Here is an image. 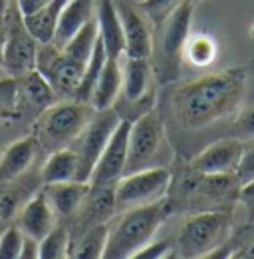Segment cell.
Returning <instances> with one entry per match:
<instances>
[{"instance_id": "obj_1", "label": "cell", "mask_w": 254, "mask_h": 259, "mask_svg": "<svg viewBox=\"0 0 254 259\" xmlns=\"http://www.w3.org/2000/svg\"><path fill=\"white\" fill-rule=\"evenodd\" d=\"M246 92L248 70L244 66L213 72L173 88L167 98L169 118L181 132H203L232 120Z\"/></svg>"}, {"instance_id": "obj_2", "label": "cell", "mask_w": 254, "mask_h": 259, "mask_svg": "<svg viewBox=\"0 0 254 259\" xmlns=\"http://www.w3.org/2000/svg\"><path fill=\"white\" fill-rule=\"evenodd\" d=\"M242 184L236 174H201L187 162L177 165L167 194L169 213L234 211Z\"/></svg>"}, {"instance_id": "obj_3", "label": "cell", "mask_w": 254, "mask_h": 259, "mask_svg": "<svg viewBox=\"0 0 254 259\" xmlns=\"http://www.w3.org/2000/svg\"><path fill=\"white\" fill-rule=\"evenodd\" d=\"M167 199H159L147 205L119 211L117 220H109L105 259H131L135 257L149 241H153L161 224L169 218Z\"/></svg>"}, {"instance_id": "obj_4", "label": "cell", "mask_w": 254, "mask_h": 259, "mask_svg": "<svg viewBox=\"0 0 254 259\" xmlns=\"http://www.w3.org/2000/svg\"><path fill=\"white\" fill-rule=\"evenodd\" d=\"M94 108L76 98L56 100L48 108H44L32 126V138L38 144V150L44 154H52L72 146V142L80 136V132L92 118Z\"/></svg>"}, {"instance_id": "obj_5", "label": "cell", "mask_w": 254, "mask_h": 259, "mask_svg": "<svg viewBox=\"0 0 254 259\" xmlns=\"http://www.w3.org/2000/svg\"><path fill=\"white\" fill-rule=\"evenodd\" d=\"M234 227L232 211H197L189 213L171 237L173 255L183 259L209 257L217 251Z\"/></svg>"}, {"instance_id": "obj_6", "label": "cell", "mask_w": 254, "mask_h": 259, "mask_svg": "<svg viewBox=\"0 0 254 259\" xmlns=\"http://www.w3.org/2000/svg\"><path fill=\"white\" fill-rule=\"evenodd\" d=\"M195 4L185 0L161 26H159V48L157 52V80L161 84H169L177 80L181 72V62L185 58V44L190 36Z\"/></svg>"}, {"instance_id": "obj_7", "label": "cell", "mask_w": 254, "mask_h": 259, "mask_svg": "<svg viewBox=\"0 0 254 259\" xmlns=\"http://www.w3.org/2000/svg\"><path fill=\"white\" fill-rule=\"evenodd\" d=\"M165 142H167V132H165V122L161 112L151 108L141 116H137L129 128L127 162L123 176L139 169L155 167V162Z\"/></svg>"}, {"instance_id": "obj_8", "label": "cell", "mask_w": 254, "mask_h": 259, "mask_svg": "<svg viewBox=\"0 0 254 259\" xmlns=\"http://www.w3.org/2000/svg\"><path fill=\"white\" fill-rule=\"evenodd\" d=\"M171 178H173V171L163 165L125 174L113 186L115 213L165 199L171 188Z\"/></svg>"}, {"instance_id": "obj_9", "label": "cell", "mask_w": 254, "mask_h": 259, "mask_svg": "<svg viewBox=\"0 0 254 259\" xmlns=\"http://www.w3.org/2000/svg\"><path fill=\"white\" fill-rule=\"evenodd\" d=\"M121 116L113 110H94L92 118L80 132V136L72 142V148L78 156V182H90L92 169L99 160L101 152L105 150L111 134L119 126Z\"/></svg>"}, {"instance_id": "obj_10", "label": "cell", "mask_w": 254, "mask_h": 259, "mask_svg": "<svg viewBox=\"0 0 254 259\" xmlns=\"http://www.w3.org/2000/svg\"><path fill=\"white\" fill-rule=\"evenodd\" d=\"M36 70L48 80L58 98H76L82 82L84 64L68 58L54 42L40 44L36 56Z\"/></svg>"}, {"instance_id": "obj_11", "label": "cell", "mask_w": 254, "mask_h": 259, "mask_svg": "<svg viewBox=\"0 0 254 259\" xmlns=\"http://www.w3.org/2000/svg\"><path fill=\"white\" fill-rule=\"evenodd\" d=\"M38 48H40V42L26 30L22 22V14H20L18 22L14 20L2 38L0 64L4 68V72L10 78H20L32 70H36Z\"/></svg>"}, {"instance_id": "obj_12", "label": "cell", "mask_w": 254, "mask_h": 259, "mask_svg": "<svg viewBox=\"0 0 254 259\" xmlns=\"http://www.w3.org/2000/svg\"><path fill=\"white\" fill-rule=\"evenodd\" d=\"M113 215H115V195H113V188L92 186L90 184V190L86 192L84 199L80 201L78 209L66 222L68 231H70V239L80 237L84 231L99 226V224H107Z\"/></svg>"}, {"instance_id": "obj_13", "label": "cell", "mask_w": 254, "mask_h": 259, "mask_svg": "<svg viewBox=\"0 0 254 259\" xmlns=\"http://www.w3.org/2000/svg\"><path fill=\"white\" fill-rule=\"evenodd\" d=\"M129 128H131V120H121L115 132L111 134L105 150L101 152L99 160L95 162L92 176H90V184L92 186H107L113 188L125 171L127 162V142H129Z\"/></svg>"}, {"instance_id": "obj_14", "label": "cell", "mask_w": 254, "mask_h": 259, "mask_svg": "<svg viewBox=\"0 0 254 259\" xmlns=\"http://www.w3.org/2000/svg\"><path fill=\"white\" fill-rule=\"evenodd\" d=\"M242 150L244 140H238L234 136H221L219 140L203 148L197 156L187 160V163L201 174H236Z\"/></svg>"}, {"instance_id": "obj_15", "label": "cell", "mask_w": 254, "mask_h": 259, "mask_svg": "<svg viewBox=\"0 0 254 259\" xmlns=\"http://www.w3.org/2000/svg\"><path fill=\"white\" fill-rule=\"evenodd\" d=\"M117 14L123 26V38H125V58H149L153 56L155 40H153V30L151 22L145 16V12L139 6L133 4H117Z\"/></svg>"}, {"instance_id": "obj_16", "label": "cell", "mask_w": 254, "mask_h": 259, "mask_svg": "<svg viewBox=\"0 0 254 259\" xmlns=\"http://www.w3.org/2000/svg\"><path fill=\"white\" fill-rule=\"evenodd\" d=\"M56 224H58V218L50 207L42 188L16 213V226L22 229V233L30 235L38 241H42Z\"/></svg>"}, {"instance_id": "obj_17", "label": "cell", "mask_w": 254, "mask_h": 259, "mask_svg": "<svg viewBox=\"0 0 254 259\" xmlns=\"http://www.w3.org/2000/svg\"><path fill=\"white\" fill-rule=\"evenodd\" d=\"M121 74H123L121 92L127 102L153 106L155 92L151 90V78H153L151 60L149 58H125V64L121 66Z\"/></svg>"}, {"instance_id": "obj_18", "label": "cell", "mask_w": 254, "mask_h": 259, "mask_svg": "<svg viewBox=\"0 0 254 259\" xmlns=\"http://www.w3.org/2000/svg\"><path fill=\"white\" fill-rule=\"evenodd\" d=\"M95 22H97V36L103 42L107 58L119 60L125 50V38L117 14V6L113 4V0H99L95 8Z\"/></svg>"}, {"instance_id": "obj_19", "label": "cell", "mask_w": 254, "mask_h": 259, "mask_svg": "<svg viewBox=\"0 0 254 259\" xmlns=\"http://www.w3.org/2000/svg\"><path fill=\"white\" fill-rule=\"evenodd\" d=\"M16 80V90H18V112H32L38 116L44 108L54 104L58 96L48 84V80L38 72L32 70L28 74L14 78Z\"/></svg>"}, {"instance_id": "obj_20", "label": "cell", "mask_w": 254, "mask_h": 259, "mask_svg": "<svg viewBox=\"0 0 254 259\" xmlns=\"http://www.w3.org/2000/svg\"><path fill=\"white\" fill-rule=\"evenodd\" d=\"M90 190V182H58V184H42V192L46 195L50 207L54 209L58 222H68L78 209L80 201Z\"/></svg>"}, {"instance_id": "obj_21", "label": "cell", "mask_w": 254, "mask_h": 259, "mask_svg": "<svg viewBox=\"0 0 254 259\" xmlns=\"http://www.w3.org/2000/svg\"><path fill=\"white\" fill-rule=\"evenodd\" d=\"M38 152H40L38 144L32 136L10 144L2 152V158H0V186L10 184V182L22 178L24 174H28Z\"/></svg>"}, {"instance_id": "obj_22", "label": "cell", "mask_w": 254, "mask_h": 259, "mask_svg": "<svg viewBox=\"0 0 254 259\" xmlns=\"http://www.w3.org/2000/svg\"><path fill=\"white\" fill-rule=\"evenodd\" d=\"M92 18H95V0H68V4L60 10L58 28L54 34V44L62 48L64 44L86 26Z\"/></svg>"}, {"instance_id": "obj_23", "label": "cell", "mask_w": 254, "mask_h": 259, "mask_svg": "<svg viewBox=\"0 0 254 259\" xmlns=\"http://www.w3.org/2000/svg\"><path fill=\"white\" fill-rule=\"evenodd\" d=\"M123 74H121V62L107 58L101 68V74L94 86V92L90 98V106L94 110H107L115 104V100L121 92Z\"/></svg>"}, {"instance_id": "obj_24", "label": "cell", "mask_w": 254, "mask_h": 259, "mask_svg": "<svg viewBox=\"0 0 254 259\" xmlns=\"http://www.w3.org/2000/svg\"><path fill=\"white\" fill-rule=\"evenodd\" d=\"M40 188L42 180H30L26 174L10 184L0 186V220L8 224Z\"/></svg>"}, {"instance_id": "obj_25", "label": "cell", "mask_w": 254, "mask_h": 259, "mask_svg": "<svg viewBox=\"0 0 254 259\" xmlns=\"http://www.w3.org/2000/svg\"><path fill=\"white\" fill-rule=\"evenodd\" d=\"M46 160L40 180L42 184H58V182H72L78 180V156L72 148H62L52 154Z\"/></svg>"}, {"instance_id": "obj_26", "label": "cell", "mask_w": 254, "mask_h": 259, "mask_svg": "<svg viewBox=\"0 0 254 259\" xmlns=\"http://www.w3.org/2000/svg\"><path fill=\"white\" fill-rule=\"evenodd\" d=\"M209 257L254 259V222L246 220L242 226L232 227L226 241Z\"/></svg>"}, {"instance_id": "obj_27", "label": "cell", "mask_w": 254, "mask_h": 259, "mask_svg": "<svg viewBox=\"0 0 254 259\" xmlns=\"http://www.w3.org/2000/svg\"><path fill=\"white\" fill-rule=\"evenodd\" d=\"M107 231H109V222L107 224H99V226L84 231L76 239H70V257L72 259L103 257L105 243H107Z\"/></svg>"}, {"instance_id": "obj_28", "label": "cell", "mask_w": 254, "mask_h": 259, "mask_svg": "<svg viewBox=\"0 0 254 259\" xmlns=\"http://www.w3.org/2000/svg\"><path fill=\"white\" fill-rule=\"evenodd\" d=\"M58 18H60V10H56L52 4L22 16V22L26 26V30L40 42V44H48L54 40V34L58 28Z\"/></svg>"}, {"instance_id": "obj_29", "label": "cell", "mask_w": 254, "mask_h": 259, "mask_svg": "<svg viewBox=\"0 0 254 259\" xmlns=\"http://www.w3.org/2000/svg\"><path fill=\"white\" fill-rule=\"evenodd\" d=\"M105 60H107V52H105V48H103L101 38L97 36L94 50H92V56L88 58V62L84 66V74H82V82H80L78 92H76V100L90 104L94 86H95V82H97V78H99V74H101V68L105 64Z\"/></svg>"}, {"instance_id": "obj_30", "label": "cell", "mask_w": 254, "mask_h": 259, "mask_svg": "<svg viewBox=\"0 0 254 259\" xmlns=\"http://www.w3.org/2000/svg\"><path fill=\"white\" fill-rule=\"evenodd\" d=\"M95 40H97V22H95V18H92L86 26H82L78 32L64 44L62 52L68 58H72V60L86 66L88 58L92 56Z\"/></svg>"}, {"instance_id": "obj_31", "label": "cell", "mask_w": 254, "mask_h": 259, "mask_svg": "<svg viewBox=\"0 0 254 259\" xmlns=\"http://www.w3.org/2000/svg\"><path fill=\"white\" fill-rule=\"evenodd\" d=\"M42 259H68L70 257V231L68 226L58 222L52 231L40 241Z\"/></svg>"}, {"instance_id": "obj_32", "label": "cell", "mask_w": 254, "mask_h": 259, "mask_svg": "<svg viewBox=\"0 0 254 259\" xmlns=\"http://www.w3.org/2000/svg\"><path fill=\"white\" fill-rule=\"evenodd\" d=\"M185 58L195 66H209L217 58V42L207 34L189 36L185 44Z\"/></svg>"}, {"instance_id": "obj_33", "label": "cell", "mask_w": 254, "mask_h": 259, "mask_svg": "<svg viewBox=\"0 0 254 259\" xmlns=\"http://www.w3.org/2000/svg\"><path fill=\"white\" fill-rule=\"evenodd\" d=\"M185 0H141L137 6L145 12V16L149 18V22L159 28Z\"/></svg>"}, {"instance_id": "obj_34", "label": "cell", "mask_w": 254, "mask_h": 259, "mask_svg": "<svg viewBox=\"0 0 254 259\" xmlns=\"http://www.w3.org/2000/svg\"><path fill=\"white\" fill-rule=\"evenodd\" d=\"M18 116V90L14 78L0 80V124Z\"/></svg>"}, {"instance_id": "obj_35", "label": "cell", "mask_w": 254, "mask_h": 259, "mask_svg": "<svg viewBox=\"0 0 254 259\" xmlns=\"http://www.w3.org/2000/svg\"><path fill=\"white\" fill-rule=\"evenodd\" d=\"M228 136H234L238 140H252L254 138V100L250 104L242 106L228 128Z\"/></svg>"}, {"instance_id": "obj_36", "label": "cell", "mask_w": 254, "mask_h": 259, "mask_svg": "<svg viewBox=\"0 0 254 259\" xmlns=\"http://www.w3.org/2000/svg\"><path fill=\"white\" fill-rule=\"evenodd\" d=\"M24 233L16 226H8L0 231V259H18L22 249Z\"/></svg>"}, {"instance_id": "obj_37", "label": "cell", "mask_w": 254, "mask_h": 259, "mask_svg": "<svg viewBox=\"0 0 254 259\" xmlns=\"http://www.w3.org/2000/svg\"><path fill=\"white\" fill-rule=\"evenodd\" d=\"M236 178L242 186L254 180V138L244 140V150H242L240 162L236 167Z\"/></svg>"}, {"instance_id": "obj_38", "label": "cell", "mask_w": 254, "mask_h": 259, "mask_svg": "<svg viewBox=\"0 0 254 259\" xmlns=\"http://www.w3.org/2000/svg\"><path fill=\"white\" fill-rule=\"evenodd\" d=\"M169 251H173V241L171 239H161V241H149L135 259H159L169 255Z\"/></svg>"}, {"instance_id": "obj_39", "label": "cell", "mask_w": 254, "mask_h": 259, "mask_svg": "<svg viewBox=\"0 0 254 259\" xmlns=\"http://www.w3.org/2000/svg\"><path fill=\"white\" fill-rule=\"evenodd\" d=\"M238 203L244 205L246 209V220L248 222H254V180L244 184L240 188V197H238Z\"/></svg>"}, {"instance_id": "obj_40", "label": "cell", "mask_w": 254, "mask_h": 259, "mask_svg": "<svg viewBox=\"0 0 254 259\" xmlns=\"http://www.w3.org/2000/svg\"><path fill=\"white\" fill-rule=\"evenodd\" d=\"M38 257H40V241L24 233L22 249H20V257L18 259H38Z\"/></svg>"}, {"instance_id": "obj_41", "label": "cell", "mask_w": 254, "mask_h": 259, "mask_svg": "<svg viewBox=\"0 0 254 259\" xmlns=\"http://www.w3.org/2000/svg\"><path fill=\"white\" fill-rule=\"evenodd\" d=\"M50 2L52 0H16V8H18V12L22 16H26V14H32V12L48 6Z\"/></svg>"}, {"instance_id": "obj_42", "label": "cell", "mask_w": 254, "mask_h": 259, "mask_svg": "<svg viewBox=\"0 0 254 259\" xmlns=\"http://www.w3.org/2000/svg\"><path fill=\"white\" fill-rule=\"evenodd\" d=\"M6 10H8V0H0V20L6 16Z\"/></svg>"}, {"instance_id": "obj_43", "label": "cell", "mask_w": 254, "mask_h": 259, "mask_svg": "<svg viewBox=\"0 0 254 259\" xmlns=\"http://www.w3.org/2000/svg\"><path fill=\"white\" fill-rule=\"evenodd\" d=\"M50 4H52V6H54V8H56V10H62L64 6H66V4H68V0H52V2H50Z\"/></svg>"}, {"instance_id": "obj_44", "label": "cell", "mask_w": 254, "mask_h": 259, "mask_svg": "<svg viewBox=\"0 0 254 259\" xmlns=\"http://www.w3.org/2000/svg\"><path fill=\"white\" fill-rule=\"evenodd\" d=\"M189 2H193V4H197V2H201V0H189Z\"/></svg>"}, {"instance_id": "obj_45", "label": "cell", "mask_w": 254, "mask_h": 259, "mask_svg": "<svg viewBox=\"0 0 254 259\" xmlns=\"http://www.w3.org/2000/svg\"><path fill=\"white\" fill-rule=\"evenodd\" d=\"M0 46H2V38H0Z\"/></svg>"}, {"instance_id": "obj_46", "label": "cell", "mask_w": 254, "mask_h": 259, "mask_svg": "<svg viewBox=\"0 0 254 259\" xmlns=\"http://www.w3.org/2000/svg\"><path fill=\"white\" fill-rule=\"evenodd\" d=\"M0 231H2V229H0Z\"/></svg>"}]
</instances>
